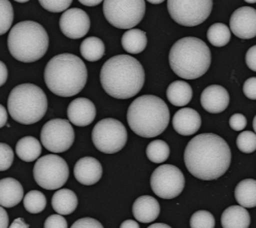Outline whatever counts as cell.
<instances>
[{"label":"cell","mask_w":256,"mask_h":228,"mask_svg":"<svg viewBox=\"0 0 256 228\" xmlns=\"http://www.w3.org/2000/svg\"><path fill=\"white\" fill-rule=\"evenodd\" d=\"M232 151L228 142L214 134H202L192 138L184 152L188 172L202 181H213L226 172Z\"/></svg>","instance_id":"obj_1"},{"label":"cell","mask_w":256,"mask_h":228,"mask_svg":"<svg viewBox=\"0 0 256 228\" xmlns=\"http://www.w3.org/2000/svg\"><path fill=\"white\" fill-rule=\"evenodd\" d=\"M104 90L117 100H128L136 95L145 84V70L136 58L118 55L104 62L100 70Z\"/></svg>","instance_id":"obj_2"},{"label":"cell","mask_w":256,"mask_h":228,"mask_svg":"<svg viewBox=\"0 0 256 228\" xmlns=\"http://www.w3.org/2000/svg\"><path fill=\"white\" fill-rule=\"evenodd\" d=\"M44 83L51 92L61 97H72L86 86L88 72L83 60L74 54L53 57L44 68Z\"/></svg>","instance_id":"obj_3"},{"label":"cell","mask_w":256,"mask_h":228,"mask_svg":"<svg viewBox=\"0 0 256 228\" xmlns=\"http://www.w3.org/2000/svg\"><path fill=\"white\" fill-rule=\"evenodd\" d=\"M127 122L136 134L147 138H155L168 126L170 110L160 97L142 95L128 108Z\"/></svg>","instance_id":"obj_4"},{"label":"cell","mask_w":256,"mask_h":228,"mask_svg":"<svg viewBox=\"0 0 256 228\" xmlns=\"http://www.w3.org/2000/svg\"><path fill=\"white\" fill-rule=\"evenodd\" d=\"M211 59L209 46L204 40L194 36L183 38L176 42L168 55L172 72L186 80L202 76L210 68Z\"/></svg>","instance_id":"obj_5"},{"label":"cell","mask_w":256,"mask_h":228,"mask_svg":"<svg viewBox=\"0 0 256 228\" xmlns=\"http://www.w3.org/2000/svg\"><path fill=\"white\" fill-rule=\"evenodd\" d=\"M8 46L14 59L32 63L46 55L49 48V36L40 24L34 21H23L10 29Z\"/></svg>","instance_id":"obj_6"},{"label":"cell","mask_w":256,"mask_h":228,"mask_svg":"<svg viewBox=\"0 0 256 228\" xmlns=\"http://www.w3.org/2000/svg\"><path fill=\"white\" fill-rule=\"evenodd\" d=\"M48 110V100L42 89L34 84L14 87L8 98V110L18 123L31 125L40 121Z\"/></svg>","instance_id":"obj_7"},{"label":"cell","mask_w":256,"mask_h":228,"mask_svg":"<svg viewBox=\"0 0 256 228\" xmlns=\"http://www.w3.org/2000/svg\"><path fill=\"white\" fill-rule=\"evenodd\" d=\"M146 12L144 0H106L104 14L106 21L119 29H132L142 20Z\"/></svg>","instance_id":"obj_8"},{"label":"cell","mask_w":256,"mask_h":228,"mask_svg":"<svg viewBox=\"0 0 256 228\" xmlns=\"http://www.w3.org/2000/svg\"><path fill=\"white\" fill-rule=\"evenodd\" d=\"M34 176L40 187L46 190H57L68 182L70 168L63 158L50 154L42 156L36 162Z\"/></svg>","instance_id":"obj_9"},{"label":"cell","mask_w":256,"mask_h":228,"mask_svg":"<svg viewBox=\"0 0 256 228\" xmlns=\"http://www.w3.org/2000/svg\"><path fill=\"white\" fill-rule=\"evenodd\" d=\"M92 142L95 148L106 154L121 151L127 142L124 125L113 118H106L96 124L92 130Z\"/></svg>","instance_id":"obj_10"},{"label":"cell","mask_w":256,"mask_h":228,"mask_svg":"<svg viewBox=\"0 0 256 228\" xmlns=\"http://www.w3.org/2000/svg\"><path fill=\"white\" fill-rule=\"evenodd\" d=\"M211 0H168V10L172 20L182 26L194 27L204 23L212 12Z\"/></svg>","instance_id":"obj_11"},{"label":"cell","mask_w":256,"mask_h":228,"mask_svg":"<svg viewBox=\"0 0 256 228\" xmlns=\"http://www.w3.org/2000/svg\"><path fill=\"white\" fill-rule=\"evenodd\" d=\"M184 187V174L174 166H160L155 168L151 176V188L160 198L172 200L177 198L182 193Z\"/></svg>","instance_id":"obj_12"},{"label":"cell","mask_w":256,"mask_h":228,"mask_svg":"<svg viewBox=\"0 0 256 228\" xmlns=\"http://www.w3.org/2000/svg\"><path fill=\"white\" fill-rule=\"evenodd\" d=\"M40 140L48 151L52 153L66 152L74 142V128L68 120H50L42 128Z\"/></svg>","instance_id":"obj_13"},{"label":"cell","mask_w":256,"mask_h":228,"mask_svg":"<svg viewBox=\"0 0 256 228\" xmlns=\"http://www.w3.org/2000/svg\"><path fill=\"white\" fill-rule=\"evenodd\" d=\"M62 34L72 40L84 38L90 29V18L81 8H70L64 12L59 21Z\"/></svg>","instance_id":"obj_14"},{"label":"cell","mask_w":256,"mask_h":228,"mask_svg":"<svg viewBox=\"0 0 256 228\" xmlns=\"http://www.w3.org/2000/svg\"><path fill=\"white\" fill-rule=\"evenodd\" d=\"M232 34L242 40H250L256 36V10L243 6L234 10L230 21Z\"/></svg>","instance_id":"obj_15"},{"label":"cell","mask_w":256,"mask_h":228,"mask_svg":"<svg viewBox=\"0 0 256 228\" xmlns=\"http://www.w3.org/2000/svg\"><path fill=\"white\" fill-rule=\"evenodd\" d=\"M76 180L86 186L98 183L102 176L100 162L93 157H83L76 161L74 168Z\"/></svg>","instance_id":"obj_16"},{"label":"cell","mask_w":256,"mask_h":228,"mask_svg":"<svg viewBox=\"0 0 256 228\" xmlns=\"http://www.w3.org/2000/svg\"><path fill=\"white\" fill-rule=\"evenodd\" d=\"M202 106L211 114H219L226 110L230 104V94L220 85L206 87L200 96Z\"/></svg>","instance_id":"obj_17"},{"label":"cell","mask_w":256,"mask_h":228,"mask_svg":"<svg viewBox=\"0 0 256 228\" xmlns=\"http://www.w3.org/2000/svg\"><path fill=\"white\" fill-rule=\"evenodd\" d=\"M68 117L76 126L85 127L90 125L96 117V108L88 98H76L68 108Z\"/></svg>","instance_id":"obj_18"},{"label":"cell","mask_w":256,"mask_h":228,"mask_svg":"<svg viewBox=\"0 0 256 228\" xmlns=\"http://www.w3.org/2000/svg\"><path fill=\"white\" fill-rule=\"evenodd\" d=\"M202 125L200 114L189 108H184L174 114L172 127L181 136H192L198 132Z\"/></svg>","instance_id":"obj_19"},{"label":"cell","mask_w":256,"mask_h":228,"mask_svg":"<svg viewBox=\"0 0 256 228\" xmlns=\"http://www.w3.org/2000/svg\"><path fill=\"white\" fill-rule=\"evenodd\" d=\"M134 218L142 223H151L155 221L160 214L159 202L150 195L140 196L132 206Z\"/></svg>","instance_id":"obj_20"},{"label":"cell","mask_w":256,"mask_h":228,"mask_svg":"<svg viewBox=\"0 0 256 228\" xmlns=\"http://www.w3.org/2000/svg\"><path fill=\"white\" fill-rule=\"evenodd\" d=\"M23 196V187L16 178H4L0 181V204L2 208H12L19 204Z\"/></svg>","instance_id":"obj_21"},{"label":"cell","mask_w":256,"mask_h":228,"mask_svg":"<svg viewBox=\"0 0 256 228\" xmlns=\"http://www.w3.org/2000/svg\"><path fill=\"white\" fill-rule=\"evenodd\" d=\"M251 223L249 212L241 206H232L222 213L223 228H249Z\"/></svg>","instance_id":"obj_22"},{"label":"cell","mask_w":256,"mask_h":228,"mask_svg":"<svg viewBox=\"0 0 256 228\" xmlns=\"http://www.w3.org/2000/svg\"><path fill=\"white\" fill-rule=\"evenodd\" d=\"M52 206L58 215H70L78 206L76 194L70 189H60L52 198Z\"/></svg>","instance_id":"obj_23"},{"label":"cell","mask_w":256,"mask_h":228,"mask_svg":"<svg viewBox=\"0 0 256 228\" xmlns=\"http://www.w3.org/2000/svg\"><path fill=\"white\" fill-rule=\"evenodd\" d=\"M191 86L184 80H174L166 90V97L168 102L174 106H184L192 100Z\"/></svg>","instance_id":"obj_24"},{"label":"cell","mask_w":256,"mask_h":228,"mask_svg":"<svg viewBox=\"0 0 256 228\" xmlns=\"http://www.w3.org/2000/svg\"><path fill=\"white\" fill-rule=\"evenodd\" d=\"M234 198L238 204L245 208L256 206V180L246 178L240 182L234 190Z\"/></svg>","instance_id":"obj_25"},{"label":"cell","mask_w":256,"mask_h":228,"mask_svg":"<svg viewBox=\"0 0 256 228\" xmlns=\"http://www.w3.org/2000/svg\"><path fill=\"white\" fill-rule=\"evenodd\" d=\"M147 36L140 29L127 30L122 36V46L130 54H140L147 46Z\"/></svg>","instance_id":"obj_26"},{"label":"cell","mask_w":256,"mask_h":228,"mask_svg":"<svg viewBox=\"0 0 256 228\" xmlns=\"http://www.w3.org/2000/svg\"><path fill=\"white\" fill-rule=\"evenodd\" d=\"M16 153L25 162L36 160L42 153V144L34 136H25L16 144Z\"/></svg>","instance_id":"obj_27"},{"label":"cell","mask_w":256,"mask_h":228,"mask_svg":"<svg viewBox=\"0 0 256 228\" xmlns=\"http://www.w3.org/2000/svg\"><path fill=\"white\" fill-rule=\"evenodd\" d=\"M80 51H81V54L84 57V59L90 62H94L100 60L104 57L106 46L100 38L91 36L85 38L82 42Z\"/></svg>","instance_id":"obj_28"},{"label":"cell","mask_w":256,"mask_h":228,"mask_svg":"<svg viewBox=\"0 0 256 228\" xmlns=\"http://www.w3.org/2000/svg\"><path fill=\"white\" fill-rule=\"evenodd\" d=\"M232 36L230 29L222 23L213 24L206 32L208 40L214 46H226Z\"/></svg>","instance_id":"obj_29"},{"label":"cell","mask_w":256,"mask_h":228,"mask_svg":"<svg viewBox=\"0 0 256 228\" xmlns=\"http://www.w3.org/2000/svg\"><path fill=\"white\" fill-rule=\"evenodd\" d=\"M146 154L148 159L154 164H162L170 157V146L166 142L156 140L148 144Z\"/></svg>","instance_id":"obj_30"},{"label":"cell","mask_w":256,"mask_h":228,"mask_svg":"<svg viewBox=\"0 0 256 228\" xmlns=\"http://www.w3.org/2000/svg\"><path fill=\"white\" fill-rule=\"evenodd\" d=\"M23 204L24 208L30 214H38L46 208V198L40 191L32 190L25 195Z\"/></svg>","instance_id":"obj_31"},{"label":"cell","mask_w":256,"mask_h":228,"mask_svg":"<svg viewBox=\"0 0 256 228\" xmlns=\"http://www.w3.org/2000/svg\"><path fill=\"white\" fill-rule=\"evenodd\" d=\"M14 21V10L8 0L0 2V34H6Z\"/></svg>","instance_id":"obj_32"},{"label":"cell","mask_w":256,"mask_h":228,"mask_svg":"<svg viewBox=\"0 0 256 228\" xmlns=\"http://www.w3.org/2000/svg\"><path fill=\"white\" fill-rule=\"evenodd\" d=\"M191 228H214L215 218L208 210H198L191 216L190 219Z\"/></svg>","instance_id":"obj_33"},{"label":"cell","mask_w":256,"mask_h":228,"mask_svg":"<svg viewBox=\"0 0 256 228\" xmlns=\"http://www.w3.org/2000/svg\"><path fill=\"white\" fill-rule=\"evenodd\" d=\"M236 146L238 149L243 153H253L256 150V134L243 132L236 138Z\"/></svg>","instance_id":"obj_34"},{"label":"cell","mask_w":256,"mask_h":228,"mask_svg":"<svg viewBox=\"0 0 256 228\" xmlns=\"http://www.w3.org/2000/svg\"><path fill=\"white\" fill-rule=\"evenodd\" d=\"M72 4V0H40V4L51 12H66Z\"/></svg>","instance_id":"obj_35"},{"label":"cell","mask_w":256,"mask_h":228,"mask_svg":"<svg viewBox=\"0 0 256 228\" xmlns=\"http://www.w3.org/2000/svg\"><path fill=\"white\" fill-rule=\"evenodd\" d=\"M14 161V152L10 146L4 142L0 144V170H8Z\"/></svg>","instance_id":"obj_36"},{"label":"cell","mask_w":256,"mask_h":228,"mask_svg":"<svg viewBox=\"0 0 256 228\" xmlns=\"http://www.w3.org/2000/svg\"><path fill=\"white\" fill-rule=\"evenodd\" d=\"M44 228H68V224L66 219L61 215H51L48 217L44 224Z\"/></svg>","instance_id":"obj_37"},{"label":"cell","mask_w":256,"mask_h":228,"mask_svg":"<svg viewBox=\"0 0 256 228\" xmlns=\"http://www.w3.org/2000/svg\"><path fill=\"white\" fill-rule=\"evenodd\" d=\"M70 228H104L102 224L93 218H82L76 221Z\"/></svg>","instance_id":"obj_38"},{"label":"cell","mask_w":256,"mask_h":228,"mask_svg":"<svg viewBox=\"0 0 256 228\" xmlns=\"http://www.w3.org/2000/svg\"><path fill=\"white\" fill-rule=\"evenodd\" d=\"M230 125L236 132H241L247 125V119L242 114H234L230 119Z\"/></svg>","instance_id":"obj_39"},{"label":"cell","mask_w":256,"mask_h":228,"mask_svg":"<svg viewBox=\"0 0 256 228\" xmlns=\"http://www.w3.org/2000/svg\"><path fill=\"white\" fill-rule=\"evenodd\" d=\"M243 91L246 97L251 100H256V76L248 78L243 87Z\"/></svg>","instance_id":"obj_40"},{"label":"cell","mask_w":256,"mask_h":228,"mask_svg":"<svg viewBox=\"0 0 256 228\" xmlns=\"http://www.w3.org/2000/svg\"><path fill=\"white\" fill-rule=\"evenodd\" d=\"M246 64L251 70L256 72V46H251L247 51Z\"/></svg>","instance_id":"obj_41"},{"label":"cell","mask_w":256,"mask_h":228,"mask_svg":"<svg viewBox=\"0 0 256 228\" xmlns=\"http://www.w3.org/2000/svg\"><path fill=\"white\" fill-rule=\"evenodd\" d=\"M8 68L4 62H0V85L4 86L8 80Z\"/></svg>","instance_id":"obj_42"},{"label":"cell","mask_w":256,"mask_h":228,"mask_svg":"<svg viewBox=\"0 0 256 228\" xmlns=\"http://www.w3.org/2000/svg\"><path fill=\"white\" fill-rule=\"evenodd\" d=\"M0 228H8V216L4 208H0Z\"/></svg>","instance_id":"obj_43"},{"label":"cell","mask_w":256,"mask_h":228,"mask_svg":"<svg viewBox=\"0 0 256 228\" xmlns=\"http://www.w3.org/2000/svg\"><path fill=\"white\" fill-rule=\"evenodd\" d=\"M8 112L4 106H0V127H4L8 123Z\"/></svg>","instance_id":"obj_44"},{"label":"cell","mask_w":256,"mask_h":228,"mask_svg":"<svg viewBox=\"0 0 256 228\" xmlns=\"http://www.w3.org/2000/svg\"><path fill=\"white\" fill-rule=\"evenodd\" d=\"M10 228H29V225L26 224L22 218H18L12 223Z\"/></svg>","instance_id":"obj_45"},{"label":"cell","mask_w":256,"mask_h":228,"mask_svg":"<svg viewBox=\"0 0 256 228\" xmlns=\"http://www.w3.org/2000/svg\"><path fill=\"white\" fill-rule=\"evenodd\" d=\"M120 228H140V225L134 220H125L121 224Z\"/></svg>","instance_id":"obj_46"},{"label":"cell","mask_w":256,"mask_h":228,"mask_svg":"<svg viewBox=\"0 0 256 228\" xmlns=\"http://www.w3.org/2000/svg\"><path fill=\"white\" fill-rule=\"evenodd\" d=\"M100 0H80V4H82L83 6H98L100 4Z\"/></svg>","instance_id":"obj_47"},{"label":"cell","mask_w":256,"mask_h":228,"mask_svg":"<svg viewBox=\"0 0 256 228\" xmlns=\"http://www.w3.org/2000/svg\"><path fill=\"white\" fill-rule=\"evenodd\" d=\"M148 228H172V227L164 223H155V224L150 225Z\"/></svg>","instance_id":"obj_48"},{"label":"cell","mask_w":256,"mask_h":228,"mask_svg":"<svg viewBox=\"0 0 256 228\" xmlns=\"http://www.w3.org/2000/svg\"><path fill=\"white\" fill-rule=\"evenodd\" d=\"M253 128H254V132H255V134H256V116H255L254 119H253Z\"/></svg>","instance_id":"obj_49"},{"label":"cell","mask_w":256,"mask_h":228,"mask_svg":"<svg viewBox=\"0 0 256 228\" xmlns=\"http://www.w3.org/2000/svg\"><path fill=\"white\" fill-rule=\"evenodd\" d=\"M150 4H162V0H159V2H153V0H150Z\"/></svg>","instance_id":"obj_50"},{"label":"cell","mask_w":256,"mask_h":228,"mask_svg":"<svg viewBox=\"0 0 256 228\" xmlns=\"http://www.w3.org/2000/svg\"><path fill=\"white\" fill-rule=\"evenodd\" d=\"M246 2H248V4H256V0H253V2H251V0H247Z\"/></svg>","instance_id":"obj_51"}]
</instances>
